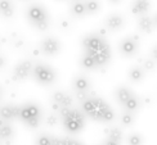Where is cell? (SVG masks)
I'll return each instance as SVG.
<instances>
[{
    "label": "cell",
    "mask_w": 157,
    "mask_h": 145,
    "mask_svg": "<svg viewBox=\"0 0 157 145\" xmlns=\"http://www.w3.org/2000/svg\"><path fill=\"white\" fill-rule=\"evenodd\" d=\"M151 55H152V59H153V61L157 62V45L152 48V50H151Z\"/></svg>",
    "instance_id": "cell-32"
},
{
    "label": "cell",
    "mask_w": 157,
    "mask_h": 145,
    "mask_svg": "<svg viewBox=\"0 0 157 145\" xmlns=\"http://www.w3.org/2000/svg\"><path fill=\"white\" fill-rule=\"evenodd\" d=\"M155 27V21L148 16H142L138 19V28L144 34H151Z\"/></svg>",
    "instance_id": "cell-15"
},
{
    "label": "cell",
    "mask_w": 157,
    "mask_h": 145,
    "mask_svg": "<svg viewBox=\"0 0 157 145\" xmlns=\"http://www.w3.org/2000/svg\"><path fill=\"white\" fill-rule=\"evenodd\" d=\"M139 105H140V100L135 95H133L125 104H124V108H125V110L129 112V113H133V112H135L139 108Z\"/></svg>",
    "instance_id": "cell-20"
},
{
    "label": "cell",
    "mask_w": 157,
    "mask_h": 145,
    "mask_svg": "<svg viewBox=\"0 0 157 145\" xmlns=\"http://www.w3.org/2000/svg\"><path fill=\"white\" fill-rule=\"evenodd\" d=\"M108 2H109L111 4H119V3L122 2V0H108Z\"/></svg>",
    "instance_id": "cell-35"
},
{
    "label": "cell",
    "mask_w": 157,
    "mask_h": 145,
    "mask_svg": "<svg viewBox=\"0 0 157 145\" xmlns=\"http://www.w3.org/2000/svg\"><path fill=\"white\" fill-rule=\"evenodd\" d=\"M104 145H120V143L115 141V140H111V139H107L106 143H104Z\"/></svg>",
    "instance_id": "cell-33"
},
{
    "label": "cell",
    "mask_w": 157,
    "mask_h": 145,
    "mask_svg": "<svg viewBox=\"0 0 157 145\" xmlns=\"http://www.w3.org/2000/svg\"><path fill=\"white\" fill-rule=\"evenodd\" d=\"M53 145H82V144L74 140V139H70V137H62V139L54 137Z\"/></svg>",
    "instance_id": "cell-25"
},
{
    "label": "cell",
    "mask_w": 157,
    "mask_h": 145,
    "mask_svg": "<svg viewBox=\"0 0 157 145\" xmlns=\"http://www.w3.org/2000/svg\"><path fill=\"white\" fill-rule=\"evenodd\" d=\"M0 16L5 19L14 16V5L12 0H0Z\"/></svg>",
    "instance_id": "cell-16"
},
{
    "label": "cell",
    "mask_w": 157,
    "mask_h": 145,
    "mask_svg": "<svg viewBox=\"0 0 157 145\" xmlns=\"http://www.w3.org/2000/svg\"><path fill=\"white\" fill-rule=\"evenodd\" d=\"M104 24H106V28L109 31H119L125 24V18L119 13H113V14H109L106 18Z\"/></svg>",
    "instance_id": "cell-10"
},
{
    "label": "cell",
    "mask_w": 157,
    "mask_h": 145,
    "mask_svg": "<svg viewBox=\"0 0 157 145\" xmlns=\"http://www.w3.org/2000/svg\"><path fill=\"white\" fill-rule=\"evenodd\" d=\"M52 102L58 104L61 108H70L72 105V98L64 91H56L52 96Z\"/></svg>",
    "instance_id": "cell-13"
},
{
    "label": "cell",
    "mask_w": 157,
    "mask_h": 145,
    "mask_svg": "<svg viewBox=\"0 0 157 145\" xmlns=\"http://www.w3.org/2000/svg\"><path fill=\"white\" fill-rule=\"evenodd\" d=\"M133 95H134V94L132 93V90H130L129 87H126V86H120V87H117L116 91H115L116 100L119 102L121 105L125 104Z\"/></svg>",
    "instance_id": "cell-17"
},
{
    "label": "cell",
    "mask_w": 157,
    "mask_h": 145,
    "mask_svg": "<svg viewBox=\"0 0 157 145\" xmlns=\"http://www.w3.org/2000/svg\"><path fill=\"white\" fill-rule=\"evenodd\" d=\"M85 6H86L88 14H95L97 12H99L101 9V3L99 0H84Z\"/></svg>",
    "instance_id": "cell-22"
},
{
    "label": "cell",
    "mask_w": 157,
    "mask_h": 145,
    "mask_svg": "<svg viewBox=\"0 0 157 145\" xmlns=\"http://www.w3.org/2000/svg\"><path fill=\"white\" fill-rule=\"evenodd\" d=\"M121 123L124 126H132L134 123V116L133 113H129V112H125L122 116H121Z\"/></svg>",
    "instance_id": "cell-28"
},
{
    "label": "cell",
    "mask_w": 157,
    "mask_h": 145,
    "mask_svg": "<svg viewBox=\"0 0 157 145\" xmlns=\"http://www.w3.org/2000/svg\"><path fill=\"white\" fill-rule=\"evenodd\" d=\"M84 114H86L94 121L99 122H111L115 118V112L112 108L101 98L91 96L88 100L81 103Z\"/></svg>",
    "instance_id": "cell-2"
},
{
    "label": "cell",
    "mask_w": 157,
    "mask_h": 145,
    "mask_svg": "<svg viewBox=\"0 0 157 145\" xmlns=\"http://www.w3.org/2000/svg\"><path fill=\"white\" fill-rule=\"evenodd\" d=\"M5 57H3V55H0V69L2 68H4V65H5Z\"/></svg>",
    "instance_id": "cell-34"
},
{
    "label": "cell",
    "mask_w": 157,
    "mask_h": 145,
    "mask_svg": "<svg viewBox=\"0 0 157 145\" xmlns=\"http://www.w3.org/2000/svg\"><path fill=\"white\" fill-rule=\"evenodd\" d=\"M153 21H155V23H156V24H157V16H156V18H155V19H153Z\"/></svg>",
    "instance_id": "cell-36"
},
{
    "label": "cell",
    "mask_w": 157,
    "mask_h": 145,
    "mask_svg": "<svg viewBox=\"0 0 157 145\" xmlns=\"http://www.w3.org/2000/svg\"><path fill=\"white\" fill-rule=\"evenodd\" d=\"M40 108L34 103H27L21 107L19 118L31 128H36L40 125Z\"/></svg>",
    "instance_id": "cell-5"
},
{
    "label": "cell",
    "mask_w": 157,
    "mask_h": 145,
    "mask_svg": "<svg viewBox=\"0 0 157 145\" xmlns=\"http://www.w3.org/2000/svg\"><path fill=\"white\" fill-rule=\"evenodd\" d=\"M32 75H34L35 80L41 85H52L57 78V72L50 65L44 63L35 64L34 69H32Z\"/></svg>",
    "instance_id": "cell-6"
},
{
    "label": "cell",
    "mask_w": 157,
    "mask_h": 145,
    "mask_svg": "<svg viewBox=\"0 0 157 145\" xmlns=\"http://www.w3.org/2000/svg\"><path fill=\"white\" fill-rule=\"evenodd\" d=\"M81 65H82V68H85V69H95V68H98L95 62L88 54H85V53H84V55L81 58Z\"/></svg>",
    "instance_id": "cell-24"
},
{
    "label": "cell",
    "mask_w": 157,
    "mask_h": 145,
    "mask_svg": "<svg viewBox=\"0 0 157 145\" xmlns=\"http://www.w3.org/2000/svg\"><path fill=\"white\" fill-rule=\"evenodd\" d=\"M19 110L21 107L14 104H6L0 108V118L4 121H12L14 118H19Z\"/></svg>",
    "instance_id": "cell-11"
},
{
    "label": "cell",
    "mask_w": 157,
    "mask_h": 145,
    "mask_svg": "<svg viewBox=\"0 0 157 145\" xmlns=\"http://www.w3.org/2000/svg\"><path fill=\"white\" fill-rule=\"evenodd\" d=\"M151 8V3L149 0H134L130 6V10H132L133 14L135 16H146V13Z\"/></svg>",
    "instance_id": "cell-12"
},
{
    "label": "cell",
    "mask_w": 157,
    "mask_h": 145,
    "mask_svg": "<svg viewBox=\"0 0 157 145\" xmlns=\"http://www.w3.org/2000/svg\"><path fill=\"white\" fill-rule=\"evenodd\" d=\"M59 113L63 120V126L68 132L76 134L81 131L85 123V117L84 113L78 112L76 109H70V108H61Z\"/></svg>",
    "instance_id": "cell-3"
},
{
    "label": "cell",
    "mask_w": 157,
    "mask_h": 145,
    "mask_svg": "<svg viewBox=\"0 0 157 145\" xmlns=\"http://www.w3.org/2000/svg\"><path fill=\"white\" fill-rule=\"evenodd\" d=\"M40 51L45 55H56L61 51V43L53 36L45 37L40 44Z\"/></svg>",
    "instance_id": "cell-9"
},
{
    "label": "cell",
    "mask_w": 157,
    "mask_h": 145,
    "mask_svg": "<svg viewBox=\"0 0 157 145\" xmlns=\"http://www.w3.org/2000/svg\"><path fill=\"white\" fill-rule=\"evenodd\" d=\"M84 53L95 62L97 67L107 65L111 61V48L104 37L98 34H90L82 39Z\"/></svg>",
    "instance_id": "cell-1"
},
{
    "label": "cell",
    "mask_w": 157,
    "mask_h": 145,
    "mask_svg": "<svg viewBox=\"0 0 157 145\" xmlns=\"http://www.w3.org/2000/svg\"><path fill=\"white\" fill-rule=\"evenodd\" d=\"M90 81L88 77H85L82 75H78L74 78V89L75 91H89L90 89Z\"/></svg>",
    "instance_id": "cell-18"
},
{
    "label": "cell",
    "mask_w": 157,
    "mask_h": 145,
    "mask_svg": "<svg viewBox=\"0 0 157 145\" xmlns=\"http://www.w3.org/2000/svg\"><path fill=\"white\" fill-rule=\"evenodd\" d=\"M53 136H48V135H40L36 140V145H53Z\"/></svg>",
    "instance_id": "cell-26"
},
{
    "label": "cell",
    "mask_w": 157,
    "mask_h": 145,
    "mask_svg": "<svg viewBox=\"0 0 157 145\" xmlns=\"http://www.w3.org/2000/svg\"><path fill=\"white\" fill-rule=\"evenodd\" d=\"M128 76L130 78V81L140 82L143 78H144V69H143L142 67H139V65H134V67H132L129 69Z\"/></svg>",
    "instance_id": "cell-19"
},
{
    "label": "cell",
    "mask_w": 157,
    "mask_h": 145,
    "mask_svg": "<svg viewBox=\"0 0 157 145\" xmlns=\"http://www.w3.org/2000/svg\"><path fill=\"white\" fill-rule=\"evenodd\" d=\"M142 68L144 69V72L146 71H153L155 68H156V62L153 61V59L151 58V59H144V62H143V64H142Z\"/></svg>",
    "instance_id": "cell-30"
},
{
    "label": "cell",
    "mask_w": 157,
    "mask_h": 145,
    "mask_svg": "<svg viewBox=\"0 0 157 145\" xmlns=\"http://www.w3.org/2000/svg\"><path fill=\"white\" fill-rule=\"evenodd\" d=\"M128 144L129 145H142L143 144V137L139 134H132L128 137Z\"/></svg>",
    "instance_id": "cell-27"
},
{
    "label": "cell",
    "mask_w": 157,
    "mask_h": 145,
    "mask_svg": "<svg viewBox=\"0 0 157 145\" xmlns=\"http://www.w3.org/2000/svg\"><path fill=\"white\" fill-rule=\"evenodd\" d=\"M70 12L75 18H84L88 14L86 6H85L84 0H74L72 4L70 6Z\"/></svg>",
    "instance_id": "cell-14"
},
{
    "label": "cell",
    "mask_w": 157,
    "mask_h": 145,
    "mask_svg": "<svg viewBox=\"0 0 157 145\" xmlns=\"http://www.w3.org/2000/svg\"><path fill=\"white\" fill-rule=\"evenodd\" d=\"M58 123V117L56 114H49L47 117V125L48 126H56Z\"/></svg>",
    "instance_id": "cell-31"
},
{
    "label": "cell",
    "mask_w": 157,
    "mask_h": 145,
    "mask_svg": "<svg viewBox=\"0 0 157 145\" xmlns=\"http://www.w3.org/2000/svg\"><path fill=\"white\" fill-rule=\"evenodd\" d=\"M93 95H90L89 91H75V98L76 100H78L80 103H84L85 100H88L89 98H91Z\"/></svg>",
    "instance_id": "cell-29"
},
{
    "label": "cell",
    "mask_w": 157,
    "mask_h": 145,
    "mask_svg": "<svg viewBox=\"0 0 157 145\" xmlns=\"http://www.w3.org/2000/svg\"><path fill=\"white\" fill-rule=\"evenodd\" d=\"M0 94H2V89H0Z\"/></svg>",
    "instance_id": "cell-37"
},
{
    "label": "cell",
    "mask_w": 157,
    "mask_h": 145,
    "mask_svg": "<svg viewBox=\"0 0 157 145\" xmlns=\"http://www.w3.org/2000/svg\"><path fill=\"white\" fill-rule=\"evenodd\" d=\"M14 135V130L9 123H5L4 126L0 127V139L2 140H9Z\"/></svg>",
    "instance_id": "cell-21"
},
{
    "label": "cell",
    "mask_w": 157,
    "mask_h": 145,
    "mask_svg": "<svg viewBox=\"0 0 157 145\" xmlns=\"http://www.w3.org/2000/svg\"><path fill=\"white\" fill-rule=\"evenodd\" d=\"M32 69H34V64L31 61H22L19 62L12 72V80L14 82H21L25 81L31 73Z\"/></svg>",
    "instance_id": "cell-7"
},
{
    "label": "cell",
    "mask_w": 157,
    "mask_h": 145,
    "mask_svg": "<svg viewBox=\"0 0 157 145\" xmlns=\"http://www.w3.org/2000/svg\"><path fill=\"white\" fill-rule=\"evenodd\" d=\"M107 139H111V140H115V141H119L121 143L122 140V132L119 127H112L107 131Z\"/></svg>",
    "instance_id": "cell-23"
},
{
    "label": "cell",
    "mask_w": 157,
    "mask_h": 145,
    "mask_svg": "<svg viewBox=\"0 0 157 145\" xmlns=\"http://www.w3.org/2000/svg\"><path fill=\"white\" fill-rule=\"evenodd\" d=\"M138 43H139V39L138 36H129L125 37L124 40L120 43V53L124 57H133L135 55V53L138 51Z\"/></svg>",
    "instance_id": "cell-8"
},
{
    "label": "cell",
    "mask_w": 157,
    "mask_h": 145,
    "mask_svg": "<svg viewBox=\"0 0 157 145\" xmlns=\"http://www.w3.org/2000/svg\"><path fill=\"white\" fill-rule=\"evenodd\" d=\"M27 21L34 26L36 30L45 31L49 27V16L47 9L40 4H32L26 10Z\"/></svg>",
    "instance_id": "cell-4"
}]
</instances>
